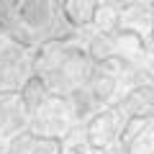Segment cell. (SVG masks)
<instances>
[{
    "label": "cell",
    "instance_id": "cell-1",
    "mask_svg": "<svg viewBox=\"0 0 154 154\" xmlns=\"http://www.w3.org/2000/svg\"><path fill=\"white\" fill-rule=\"evenodd\" d=\"M93 54L88 51L85 41L77 38H54L36 46L33 54V69L46 82L51 93L72 95L88 82L93 72Z\"/></svg>",
    "mask_w": 154,
    "mask_h": 154
},
{
    "label": "cell",
    "instance_id": "cell-2",
    "mask_svg": "<svg viewBox=\"0 0 154 154\" xmlns=\"http://www.w3.org/2000/svg\"><path fill=\"white\" fill-rule=\"evenodd\" d=\"M69 23L57 0H8V33L26 46L67 36Z\"/></svg>",
    "mask_w": 154,
    "mask_h": 154
},
{
    "label": "cell",
    "instance_id": "cell-3",
    "mask_svg": "<svg viewBox=\"0 0 154 154\" xmlns=\"http://www.w3.org/2000/svg\"><path fill=\"white\" fill-rule=\"evenodd\" d=\"M80 121H82V116L77 110L72 95H59V93H51L38 108H33L28 113L31 131L51 136V139L67 136L72 128L80 126Z\"/></svg>",
    "mask_w": 154,
    "mask_h": 154
},
{
    "label": "cell",
    "instance_id": "cell-4",
    "mask_svg": "<svg viewBox=\"0 0 154 154\" xmlns=\"http://www.w3.org/2000/svg\"><path fill=\"white\" fill-rule=\"evenodd\" d=\"M36 75L31 46L21 44L11 33L0 36V93H21V88Z\"/></svg>",
    "mask_w": 154,
    "mask_h": 154
},
{
    "label": "cell",
    "instance_id": "cell-5",
    "mask_svg": "<svg viewBox=\"0 0 154 154\" xmlns=\"http://www.w3.org/2000/svg\"><path fill=\"white\" fill-rule=\"evenodd\" d=\"M128 128V118L121 108H100L85 121V131H88V141L95 149H105L110 144L121 141L123 134Z\"/></svg>",
    "mask_w": 154,
    "mask_h": 154
},
{
    "label": "cell",
    "instance_id": "cell-6",
    "mask_svg": "<svg viewBox=\"0 0 154 154\" xmlns=\"http://www.w3.org/2000/svg\"><path fill=\"white\" fill-rule=\"evenodd\" d=\"M28 126V110L21 93H0V146H5Z\"/></svg>",
    "mask_w": 154,
    "mask_h": 154
},
{
    "label": "cell",
    "instance_id": "cell-7",
    "mask_svg": "<svg viewBox=\"0 0 154 154\" xmlns=\"http://www.w3.org/2000/svg\"><path fill=\"white\" fill-rule=\"evenodd\" d=\"M121 28L136 31L139 36L149 38L154 33V5L146 0H123L121 5Z\"/></svg>",
    "mask_w": 154,
    "mask_h": 154
},
{
    "label": "cell",
    "instance_id": "cell-8",
    "mask_svg": "<svg viewBox=\"0 0 154 154\" xmlns=\"http://www.w3.org/2000/svg\"><path fill=\"white\" fill-rule=\"evenodd\" d=\"M118 108L126 113L128 121H139V118H149L154 116V82H139L121 98Z\"/></svg>",
    "mask_w": 154,
    "mask_h": 154
},
{
    "label": "cell",
    "instance_id": "cell-9",
    "mask_svg": "<svg viewBox=\"0 0 154 154\" xmlns=\"http://www.w3.org/2000/svg\"><path fill=\"white\" fill-rule=\"evenodd\" d=\"M8 154H59V141L44 134L28 131V134H18L16 139L5 144Z\"/></svg>",
    "mask_w": 154,
    "mask_h": 154
},
{
    "label": "cell",
    "instance_id": "cell-10",
    "mask_svg": "<svg viewBox=\"0 0 154 154\" xmlns=\"http://www.w3.org/2000/svg\"><path fill=\"white\" fill-rule=\"evenodd\" d=\"M98 0H62V11L69 23V28H88L93 26L98 13Z\"/></svg>",
    "mask_w": 154,
    "mask_h": 154
},
{
    "label": "cell",
    "instance_id": "cell-11",
    "mask_svg": "<svg viewBox=\"0 0 154 154\" xmlns=\"http://www.w3.org/2000/svg\"><path fill=\"white\" fill-rule=\"evenodd\" d=\"M136 126L131 128L128 136V154H154V123L149 118L134 121Z\"/></svg>",
    "mask_w": 154,
    "mask_h": 154
},
{
    "label": "cell",
    "instance_id": "cell-12",
    "mask_svg": "<svg viewBox=\"0 0 154 154\" xmlns=\"http://www.w3.org/2000/svg\"><path fill=\"white\" fill-rule=\"evenodd\" d=\"M100 154H128V146L123 141H116V144H110V146L100 149Z\"/></svg>",
    "mask_w": 154,
    "mask_h": 154
},
{
    "label": "cell",
    "instance_id": "cell-13",
    "mask_svg": "<svg viewBox=\"0 0 154 154\" xmlns=\"http://www.w3.org/2000/svg\"><path fill=\"white\" fill-rule=\"evenodd\" d=\"M0 154H8V152H5V146H0Z\"/></svg>",
    "mask_w": 154,
    "mask_h": 154
},
{
    "label": "cell",
    "instance_id": "cell-14",
    "mask_svg": "<svg viewBox=\"0 0 154 154\" xmlns=\"http://www.w3.org/2000/svg\"><path fill=\"white\" fill-rule=\"evenodd\" d=\"M105 3H118V0H105Z\"/></svg>",
    "mask_w": 154,
    "mask_h": 154
},
{
    "label": "cell",
    "instance_id": "cell-15",
    "mask_svg": "<svg viewBox=\"0 0 154 154\" xmlns=\"http://www.w3.org/2000/svg\"><path fill=\"white\" fill-rule=\"evenodd\" d=\"M146 3H152V5H154V0H146Z\"/></svg>",
    "mask_w": 154,
    "mask_h": 154
}]
</instances>
